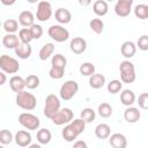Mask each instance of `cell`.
<instances>
[{"mask_svg":"<svg viewBox=\"0 0 148 148\" xmlns=\"http://www.w3.org/2000/svg\"><path fill=\"white\" fill-rule=\"evenodd\" d=\"M86 121L80 117L77 119L72 120L71 123H68L61 131V135L64 138L65 141L67 142H72L74 141L81 133L84 132L86 130Z\"/></svg>","mask_w":148,"mask_h":148,"instance_id":"obj_1","label":"cell"},{"mask_svg":"<svg viewBox=\"0 0 148 148\" xmlns=\"http://www.w3.org/2000/svg\"><path fill=\"white\" fill-rule=\"evenodd\" d=\"M15 102H16V105L18 108L27 110V111L34 110L37 105V99H36L35 95L31 92H28L25 90H22V91L16 94Z\"/></svg>","mask_w":148,"mask_h":148,"instance_id":"obj_2","label":"cell"},{"mask_svg":"<svg viewBox=\"0 0 148 148\" xmlns=\"http://www.w3.org/2000/svg\"><path fill=\"white\" fill-rule=\"evenodd\" d=\"M119 72H120V80L123 83H133L136 79L134 64L131 62L130 60H124L120 62Z\"/></svg>","mask_w":148,"mask_h":148,"instance_id":"obj_3","label":"cell"},{"mask_svg":"<svg viewBox=\"0 0 148 148\" xmlns=\"http://www.w3.org/2000/svg\"><path fill=\"white\" fill-rule=\"evenodd\" d=\"M60 99L54 94H50L45 98L44 104V116L49 119H52V117L60 110Z\"/></svg>","mask_w":148,"mask_h":148,"instance_id":"obj_4","label":"cell"},{"mask_svg":"<svg viewBox=\"0 0 148 148\" xmlns=\"http://www.w3.org/2000/svg\"><path fill=\"white\" fill-rule=\"evenodd\" d=\"M18 123L29 131H37L40 126V120L37 116L30 112H22L18 116Z\"/></svg>","mask_w":148,"mask_h":148,"instance_id":"obj_5","label":"cell"},{"mask_svg":"<svg viewBox=\"0 0 148 148\" xmlns=\"http://www.w3.org/2000/svg\"><path fill=\"white\" fill-rule=\"evenodd\" d=\"M77 91H79V83L74 80H68L65 83H62V86L60 87L59 95L61 99L69 101L77 94Z\"/></svg>","mask_w":148,"mask_h":148,"instance_id":"obj_6","label":"cell"},{"mask_svg":"<svg viewBox=\"0 0 148 148\" xmlns=\"http://www.w3.org/2000/svg\"><path fill=\"white\" fill-rule=\"evenodd\" d=\"M0 68L7 74H16L20 71V64L15 58L2 54L0 57Z\"/></svg>","mask_w":148,"mask_h":148,"instance_id":"obj_7","label":"cell"},{"mask_svg":"<svg viewBox=\"0 0 148 148\" xmlns=\"http://www.w3.org/2000/svg\"><path fill=\"white\" fill-rule=\"evenodd\" d=\"M47 35L58 43H64L69 38V31L60 24H53L47 29Z\"/></svg>","mask_w":148,"mask_h":148,"instance_id":"obj_8","label":"cell"},{"mask_svg":"<svg viewBox=\"0 0 148 148\" xmlns=\"http://www.w3.org/2000/svg\"><path fill=\"white\" fill-rule=\"evenodd\" d=\"M53 12H52V6L49 1L42 0L37 5V10H36V18L40 22H46L51 18Z\"/></svg>","mask_w":148,"mask_h":148,"instance_id":"obj_9","label":"cell"},{"mask_svg":"<svg viewBox=\"0 0 148 148\" xmlns=\"http://www.w3.org/2000/svg\"><path fill=\"white\" fill-rule=\"evenodd\" d=\"M73 117H74V113L69 108H62L52 117L51 120H52V123L54 125L61 126V125L71 123L73 120Z\"/></svg>","mask_w":148,"mask_h":148,"instance_id":"obj_10","label":"cell"},{"mask_svg":"<svg viewBox=\"0 0 148 148\" xmlns=\"http://www.w3.org/2000/svg\"><path fill=\"white\" fill-rule=\"evenodd\" d=\"M134 0H117L114 5V13L119 17H126L132 10V5Z\"/></svg>","mask_w":148,"mask_h":148,"instance_id":"obj_11","label":"cell"},{"mask_svg":"<svg viewBox=\"0 0 148 148\" xmlns=\"http://www.w3.org/2000/svg\"><path fill=\"white\" fill-rule=\"evenodd\" d=\"M14 140H15V142L18 147H29L31 145L32 138H31V134L28 131L21 130V131H17L15 133Z\"/></svg>","mask_w":148,"mask_h":148,"instance_id":"obj_12","label":"cell"},{"mask_svg":"<svg viewBox=\"0 0 148 148\" xmlns=\"http://www.w3.org/2000/svg\"><path fill=\"white\" fill-rule=\"evenodd\" d=\"M69 49L74 54H81L87 50V42L82 37H74L71 39Z\"/></svg>","mask_w":148,"mask_h":148,"instance_id":"obj_13","label":"cell"},{"mask_svg":"<svg viewBox=\"0 0 148 148\" xmlns=\"http://www.w3.org/2000/svg\"><path fill=\"white\" fill-rule=\"evenodd\" d=\"M141 117V113L139 111L138 108H134V106H126L125 111H124V119L128 123V124H134L136 121H139Z\"/></svg>","mask_w":148,"mask_h":148,"instance_id":"obj_14","label":"cell"},{"mask_svg":"<svg viewBox=\"0 0 148 148\" xmlns=\"http://www.w3.org/2000/svg\"><path fill=\"white\" fill-rule=\"evenodd\" d=\"M109 143L113 148H126L127 139L121 133H113L109 136Z\"/></svg>","mask_w":148,"mask_h":148,"instance_id":"obj_15","label":"cell"},{"mask_svg":"<svg viewBox=\"0 0 148 148\" xmlns=\"http://www.w3.org/2000/svg\"><path fill=\"white\" fill-rule=\"evenodd\" d=\"M54 17L56 20L60 23V24H67L72 21V13L67 9V8H58L54 13Z\"/></svg>","mask_w":148,"mask_h":148,"instance_id":"obj_16","label":"cell"},{"mask_svg":"<svg viewBox=\"0 0 148 148\" xmlns=\"http://www.w3.org/2000/svg\"><path fill=\"white\" fill-rule=\"evenodd\" d=\"M120 52L123 54V57L130 59L132 57H134L135 52H136V44L133 43L132 40H126L121 44L120 46Z\"/></svg>","mask_w":148,"mask_h":148,"instance_id":"obj_17","label":"cell"},{"mask_svg":"<svg viewBox=\"0 0 148 148\" xmlns=\"http://www.w3.org/2000/svg\"><path fill=\"white\" fill-rule=\"evenodd\" d=\"M9 87L14 92H20L22 90H24L25 88V79L18 76V75H14L9 79Z\"/></svg>","mask_w":148,"mask_h":148,"instance_id":"obj_18","label":"cell"},{"mask_svg":"<svg viewBox=\"0 0 148 148\" xmlns=\"http://www.w3.org/2000/svg\"><path fill=\"white\" fill-rule=\"evenodd\" d=\"M18 23L22 27L29 28L32 24H35V15L30 10H23L18 15Z\"/></svg>","mask_w":148,"mask_h":148,"instance_id":"obj_19","label":"cell"},{"mask_svg":"<svg viewBox=\"0 0 148 148\" xmlns=\"http://www.w3.org/2000/svg\"><path fill=\"white\" fill-rule=\"evenodd\" d=\"M14 51H15V54L20 59H28L32 53V49H31L30 44H25V43H20L14 49Z\"/></svg>","mask_w":148,"mask_h":148,"instance_id":"obj_20","label":"cell"},{"mask_svg":"<svg viewBox=\"0 0 148 148\" xmlns=\"http://www.w3.org/2000/svg\"><path fill=\"white\" fill-rule=\"evenodd\" d=\"M135 94L133 90L131 89H124L121 92H120V102L123 105L125 106H131L135 103Z\"/></svg>","mask_w":148,"mask_h":148,"instance_id":"obj_21","label":"cell"},{"mask_svg":"<svg viewBox=\"0 0 148 148\" xmlns=\"http://www.w3.org/2000/svg\"><path fill=\"white\" fill-rule=\"evenodd\" d=\"M20 43L21 40L18 36H16L15 34H6L2 37V45L6 49H15Z\"/></svg>","mask_w":148,"mask_h":148,"instance_id":"obj_22","label":"cell"},{"mask_svg":"<svg viewBox=\"0 0 148 148\" xmlns=\"http://www.w3.org/2000/svg\"><path fill=\"white\" fill-rule=\"evenodd\" d=\"M95 135H96L97 139H101V140L108 139L111 135V127L108 124H104V123L98 124L95 127Z\"/></svg>","mask_w":148,"mask_h":148,"instance_id":"obj_23","label":"cell"},{"mask_svg":"<svg viewBox=\"0 0 148 148\" xmlns=\"http://www.w3.org/2000/svg\"><path fill=\"white\" fill-rule=\"evenodd\" d=\"M92 10L97 16H105L109 12V5L105 0H96L92 5Z\"/></svg>","mask_w":148,"mask_h":148,"instance_id":"obj_24","label":"cell"},{"mask_svg":"<svg viewBox=\"0 0 148 148\" xmlns=\"http://www.w3.org/2000/svg\"><path fill=\"white\" fill-rule=\"evenodd\" d=\"M105 84V76L99 73H94L89 76V86L92 89H99Z\"/></svg>","mask_w":148,"mask_h":148,"instance_id":"obj_25","label":"cell"},{"mask_svg":"<svg viewBox=\"0 0 148 148\" xmlns=\"http://www.w3.org/2000/svg\"><path fill=\"white\" fill-rule=\"evenodd\" d=\"M54 52V45L53 43H46L42 46V49L39 50V53H38V57L42 61H45L47 60Z\"/></svg>","mask_w":148,"mask_h":148,"instance_id":"obj_26","label":"cell"},{"mask_svg":"<svg viewBox=\"0 0 148 148\" xmlns=\"http://www.w3.org/2000/svg\"><path fill=\"white\" fill-rule=\"evenodd\" d=\"M51 139H52V134H51L50 130H47V128H40V130L37 131V141L42 146L49 145L50 141H51Z\"/></svg>","mask_w":148,"mask_h":148,"instance_id":"obj_27","label":"cell"},{"mask_svg":"<svg viewBox=\"0 0 148 148\" xmlns=\"http://www.w3.org/2000/svg\"><path fill=\"white\" fill-rule=\"evenodd\" d=\"M67 65V59L64 54L61 53H56L54 56H52L51 59V66L54 67H59V68H66Z\"/></svg>","mask_w":148,"mask_h":148,"instance_id":"obj_28","label":"cell"},{"mask_svg":"<svg viewBox=\"0 0 148 148\" xmlns=\"http://www.w3.org/2000/svg\"><path fill=\"white\" fill-rule=\"evenodd\" d=\"M2 27L7 34H15L18 30V21H16L14 18H8L3 22Z\"/></svg>","mask_w":148,"mask_h":148,"instance_id":"obj_29","label":"cell"},{"mask_svg":"<svg viewBox=\"0 0 148 148\" xmlns=\"http://www.w3.org/2000/svg\"><path fill=\"white\" fill-rule=\"evenodd\" d=\"M18 38H20L21 43L30 44V42L34 39L30 28H25V27H24V28H22V29L18 31Z\"/></svg>","mask_w":148,"mask_h":148,"instance_id":"obj_30","label":"cell"},{"mask_svg":"<svg viewBox=\"0 0 148 148\" xmlns=\"http://www.w3.org/2000/svg\"><path fill=\"white\" fill-rule=\"evenodd\" d=\"M97 112L98 114L102 117V118H109L111 114H112V106L106 103V102H103L98 105V109H97Z\"/></svg>","mask_w":148,"mask_h":148,"instance_id":"obj_31","label":"cell"},{"mask_svg":"<svg viewBox=\"0 0 148 148\" xmlns=\"http://www.w3.org/2000/svg\"><path fill=\"white\" fill-rule=\"evenodd\" d=\"M89 27L96 35H99L104 30V22L101 18H92L89 22Z\"/></svg>","mask_w":148,"mask_h":148,"instance_id":"obj_32","label":"cell"},{"mask_svg":"<svg viewBox=\"0 0 148 148\" xmlns=\"http://www.w3.org/2000/svg\"><path fill=\"white\" fill-rule=\"evenodd\" d=\"M95 65H92L91 62H83L80 65L79 67V71H80V74L83 75V76H90L95 73Z\"/></svg>","mask_w":148,"mask_h":148,"instance_id":"obj_33","label":"cell"},{"mask_svg":"<svg viewBox=\"0 0 148 148\" xmlns=\"http://www.w3.org/2000/svg\"><path fill=\"white\" fill-rule=\"evenodd\" d=\"M80 117L88 124V123H92L96 118V112L91 109V108H84L81 113H80Z\"/></svg>","mask_w":148,"mask_h":148,"instance_id":"obj_34","label":"cell"},{"mask_svg":"<svg viewBox=\"0 0 148 148\" xmlns=\"http://www.w3.org/2000/svg\"><path fill=\"white\" fill-rule=\"evenodd\" d=\"M123 89V82L121 80H111L108 83V91L110 94H118Z\"/></svg>","mask_w":148,"mask_h":148,"instance_id":"obj_35","label":"cell"},{"mask_svg":"<svg viewBox=\"0 0 148 148\" xmlns=\"http://www.w3.org/2000/svg\"><path fill=\"white\" fill-rule=\"evenodd\" d=\"M134 15L138 18H140V20H147L148 18V15H147V5H145V3L136 5L135 8H134Z\"/></svg>","mask_w":148,"mask_h":148,"instance_id":"obj_36","label":"cell"},{"mask_svg":"<svg viewBox=\"0 0 148 148\" xmlns=\"http://www.w3.org/2000/svg\"><path fill=\"white\" fill-rule=\"evenodd\" d=\"M39 86V77L35 74H30L25 77V87L28 89H36Z\"/></svg>","mask_w":148,"mask_h":148,"instance_id":"obj_37","label":"cell"},{"mask_svg":"<svg viewBox=\"0 0 148 148\" xmlns=\"http://www.w3.org/2000/svg\"><path fill=\"white\" fill-rule=\"evenodd\" d=\"M65 74V68H59V67H54L51 66L50 71H49V76L53 80H60Z\"/></svg>","mask_w":148,"mask_h":148,"instance_id":"obj_38","label":"cell"},{"mask_svg":"<svg viewBox=\"0 0 148 148\" xmlns=\"http://www.w3.org/2000/svg\"><path fill=\"white\" fill-rule=\"evenodd\" d=\"M14 140V136L10 131L8 130H2L0 132V143L1 145H9Z\"/></svg>","mask_w":148,"mask_h":148,"instance_id":"obj_39","label":"cell"},{"mask_svg":"<svg viewBox=\"0 0 148 148\" xmlns=\"http://www.w3.org/2000/svg\"><path fill=\"white\" fill-rule=\"evenodd\" d=\"M136 47L141 51H148V35H142L136 42Z\"/></svg>","mask_w":148,"mask_h":148,"instance_id":"obj_40","label":"cell"},{"mask_svg":"<svg viewBox=\"0 0 148 148\" xmlns=\"http://www.w3.org/2000/svg\"><path fill=\"white\" fill-rule=\"evenodd\" d=\"M30 30H31V34H32V37L34 39H39L42 36H43V28L39 25V24H32L31 27H29Z\"/></svg>","mask_w":148,"mask_h":148,"instance_id":"obj_41","label":"cell"},{"mask_svg":"<svg viewBox=\"0 0 148 148\" xmlns=\"http://www.w3.org/2000/svg\"><path fill=\"white\" fill-rule=\"evenodd\" d=\"M138 104L142 110H148V92H142L139 95Z\"/></svg>","mask_w":148,"mask_h":148,"instance_id":"obj_42","label":"cell"},{"mask_svg":"<svg viewBox=\"0 0 148 148\" xmlns=\"http://www.w3.org/2000/svg\"><path fill=\"white\" fill-rule=\"evenodd\" d=\"M73 147H74V148H87L88 145H87L84 141L79 140V141H75V142L73 143Z\"/></svg>","mask_w":148,"mask_h":148,"instance_id":"obj_43","label":"cell"},{"mask_svg":"<svg viewBox=\"0 0 148 148\" xmlns=\"http://www.w3.org/2000/svg\"><path fill=\"white\" fill-rule=\"evenodd\" d=\"M6 74L5 72H1L0 73V86H3L6 83Z\"/></svg>","mask_w":148,"mask_h":148,"instance_id":"obj_44","label":"cell"},{"mask_svg":"<svg viewBox=\"0 0 148 148\" xmlns=\"http://www.w3.org/2000/svg\"><path fill=\"white\" fill-rule=\"evenodd\" d=\"M77 1L82 7H87V6H89L91 3V0H77Z\"/></svg>","mask_w":148,"mask_h":148,"instance_id":"obj_45","label":"cell"},{"mask_svg":"<svg viewBox=\"0 0 148 148\" xmlns=\"http://www.w3.org/2000/svg\"><path fill=\"white\" fill-rule=\"evenodd\" d=\"M16 2V0H1V3L5 6H12Z\"/></svg>","mask_w":148,"mask_h":148,"instance_id":"obj_46","label":"cell"},{"mask_svg":"<svg viewBox=\"0 0 148 148\" xmlns=\"http://www.w3.org/2000/svg\"><path fill=\"white\" fill-rule=\"evenodd\" d=\"M40 146H42L40 143H38V145H37V143H35V145H32V143H31L29 147H30V148H40Z\"/></svg>","mask_w":148,"mask_h":148,"instance_id":"obj_47","label":"cell"},{"mask_svg":"<svg viewBox=\"0 0 148 148\" xmlns=\"http://www.w3.org/2000/svg\"><path fill=\"white\" fill-rule=\"evenodd\" d=\"M29 3H36V2H39V0H27Z\"/></svg>","mask_w":148,"mask_h":148,"instance_id":"obj_48","label":"cell"},{"mask_svg":"<svg viewBox=\"0 0 148 148\" xmlns=\"http://www.w3.org/2000/svg\"><path fill=\"white\" fill-rule=\"evenodd\" d=\"M105 1H114V0H105Z\"/></svg>","mask_w":148,"mask_h":148,"instance_id":"obj_49","label":"cell"}]
</instances>
